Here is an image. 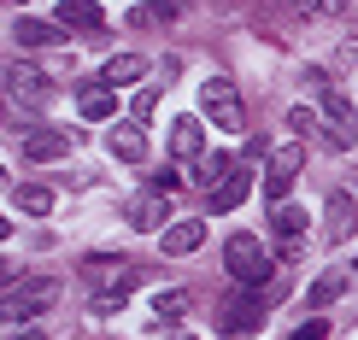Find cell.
I'll return each instance as SVG.
<instances>
[{"mask_svg": "<svg viewBox=\"0 0 358 340\" xmlns=\"http://www.w3.org/2000/svg\"><path fill=\"white\" fill-rule=\"evenodd\" d=\"M83 282H88V293H94V311H100V317H112L117 305L136 293L141 264H136V258H124V253H88V258H83Z\"/></svg>", "mask_w": 358, "mask_h": 340, "instance_id": "obj_1", "label": "cell"}, {"mask_svg": "<svg viewBox=\"0 0 358 340\" xmlns=\"http://www.w3.org/2000/svg\"><path fill=\"white\" fill-rule=\"evenodd\" d=\"M59 300V282L53 276H18V282H6V293H0V323H29V317H41L48 305Z\"/></svg>", "mask_w": 358, "mask_h": 340, "instance_id": "obj_2", "label": "cell"}, {"mask_svg": "<svg viewBox=\"0 0 358 340\" xmlns=\"http://www.w3.org/2000/svg\"><path fill=\"white\" fill-rule=\"evenodd\" d=\"M217 329L229 334V340H241V334H259V329H264V293H259V288H241V293H229V300L217 305Z\"/></svg>", "mask_w": 358, "mask_h": 340, "instance_id": "obj_3", "label": "cell"}, {"mask_svg": "<svg viewBox=\"0 0 358 340\" xmlns=\"http://www.w3.org/2000/svg\"><path fill=\"white\" fill-rule=\"evenodd\" d=\"M223 264H229V276H235L241 288L271 282V258H264V246L252 241V235H229V246H223Z\"/></svg>", "mask_w": 358, "mask_h": 340, "instance_id": "obj_4", "label": "cell"}, {"mask_svg": "<svg viewBox=\"0 0 358 340\" xmlns=\"http://www.w3.org/2000/svg\"><path fill=\"white\" fill-rule=\"evenodd\" d=\"M200 112L212 117L217 129H229V135L247 124V106H241V94H235V82H223V77H212V82L200 88Z\"/></svg>", "mask_w": 358, "mask_h": 340, "instance_id": "obj_5", "label": "cell"}, {"mask_svg": "<svg viewBox=\"0 0 358 340\" xmlns=\"http://www.w3.org/2000/svg\"><path fill=\"white\" fill-rule=\"evenodd\" d=\"M317 117H323V135H329V147L335 153H347V147H358V112L347 106V94H323L317 100Z\"/></svg>", "mask_w": 358, "mask_h": 340, "instance_id": "obj_6", "label": "cell"}, {"mask_svg": "<svg viewBox=\"0 0 358 340\" xmlns=\"http://www.w3.org/2000/svg\"><path fill=\"white\" fill-rule=\"evenodd\" d=\"M306 165V147L300 141H282L276 153H271V176H264V194H271V205H282V194H288V182L300 176Z\"/></svg>", "mask_w": 358, "mask_h": 340, "instance_id": "obj_7", "label": "cell"}, {"mask_svg": "<svg viewBox=\"0 0 358 340\" xmlns=\"http://www.w3.org/2000/svg\"><path fill=\"white\" fill-rule=\"evenodd\" d=\"M323 229H329V241H352L358 229V200L347 188H329V200H323Z\"/></svg>", "mask_w": 358, "mask_h": 340, "instance_id": "obj_8", "label": "cell"}, {"mask_svg": "<svg viewBox=\"0 0 358 340\" xmlns=\"http://www.w3.org/2000/svg\"><path fill=\"white\" fill-rule=\"evenodd\" d=\"M6 88H12V106H48V94H53V82L41 77L36 65H12Z\"/></svg>", "mask_w": 358, "mask_h": 340, "instance_id": "obj_9", "label": "cell"}, {"mask_svg": "<svg viewBox=\"0 0 358 340\" xmlns=\"http://www.w3.org/2000/svg\"><path fill=\"white\" fill-rule=\"evenodd\" d=\"M18 153L29 158V165H53V158L71 153V141H65V129H24V135H18Z\"/></svg>", "mask_w": 358, "mask_h": 340, "instance_id": "obj_10", "label": "cell"}, {"mask_svg": "<svg viewBox=\"0 0 358 340\" xmlns=\"http://www.w3.org/2000/svg\"><path fill=\"white\" fill-rule=\"evenodd\" d=\"M247 194H252V165L241 158V165H235V170L212 188V194H206V212H235V205H241Z\"/></svg>", "mask_w": 358, "mask_h": 340, "instance_id": "obj_11", "label": "cell"}, {"mask_svg": "<svg viewBox=\"0 0 358 340\" xmlns=\"http://www.w3.org/2000/svg\"><path fill=\"white\" fill-rule=\"evenodd\" d=\"M200 241H206V223H200V217H182V223H165V235H159L165 258H182V253H194Z\"/></svg>", "mask_w": 358, "mask_h": 340, "instance_id": "obj_12", "label": "cell"}, {"mask_svg": "<svg viewBox=\"0 0 358 340\" xmlns=\"http://www.w3.org/2000/svg\"><path fill=\"white\" fill-rule=\"evenodd\" d=\"M18 47H65V24H41V18H18L12 24Z\"/></svg>", "mask_w": 358, "mask_h": 340, "instance_id": "obj_13", "label": "cell"}, {"mask_svg": "<svg viewBox=\"0 0 358 340\" xmlns=\"http://www.w3.org/2000/svg\"><path fill=\"white\" fill-rule=\"evenodd\" d=\"M59 24L65 29H106V12H100V0H59Z\"/></svg>", "mask_w": 358, "mask_h": 340, "instance_id": "obj_14", "label": "cell"}, {"mask_svg": "<svg viewBox=\"0 0 358 340\" xmlns=\"http://www.w3.org/2000/svg\"><path fill=\"white\" fill-rule=\"evenodd\" d=\"M200 147H206V124L200 117H176L171 124V153L176 158H200Z\"/></svg>", "mask_w": 358, "mask_h": 340, "instance_id": "obj_15", "label": "cell"}, {"mask_svg": "<svg viewBox=\"0 0 358 340\" xmlns=\"http://www.w3.org/2000/svg\"><path fill=\"white\" fill-rule=\"evenodd\" d=\"M112 153L124 158V165H141L147 158V124H117L112 129Z\"/></svg>", "mask_w": 358, "mask_h": 340, "instance_id": "obj_16", "label": "cell"}, {"mask_svg": "<svg viewBox=\"0 0 358 340\" xmlns=\"http://www.w3.org/2000/svg\"><path fill=\"white\" fill-rule=\"evenodd\" d=\"M77 106H83V117H88V124H106V117L117 112V100H112V88L106 82H83V100H77Z\"/></svg>", "mask_w": 358, "mask_h": 340, "instance_id": "obj_17", "label": "cell"}, {"mask_svg": "<svg viewBox=\"0 0 358 340\" xmlns=\"http://www.w3.org/2000/svg\"><path fill=\"white\" fill-rule=\"evenodd\" d=\"M141 71H147V59H141V53H117V59H106L100 82H106V88H124V82H141Z\"/></svg>", "mask_w": 358, "mask_h": 340, "instance_id": "obj_18", "label": "cell"}, {"mask_svg": "<svg viewBox=\"0 0 358 340\" xmlns=\"http://www.w3.org/2000/svg\"><path fill=\"white\" fill-rule=\"evenodd\" d=\"M12 205H18V212H29V217H48V212H53V188L18 182V188H12Z\"/></svg>", "mask_w": 358, "mask_h": 340, "instance_id": "obj_19", "label": "cell"}, {"mask_svg": "<svg viewBox=\"0 0 358 340\" xmlns=\"http://www.w3.org/2000/svg\"><path fill=\"white\" fill-rule=\"evenodd\" d=\"M129 223H136V229H159V223H165V194L136 200V205H129Z\"/></svg>", "mask_w": 358, "mask_h": 340, "instance_id": "obj_20", "label": "cell"}, {"mask_svg": "<svg viewBox=\"0 0 358 340\" xmlns=\"http://www.w3.org/2000/svg\"><path fill=\"white\" fill-rule=\"evenodd\" d=\"M341 293H347V276H341V270H329V276H317V282H311V293H306V300H311V305H335Z\"/></svg>", "mask_w": 358, "mask_h": 340, "instance_id": "obj_21", "label": "cell"}, {"mask_svg": "<svg viewBox=\"0 0 358 340\" xmlns=\"http://www.w3.org/2000/svg\"><path fill=\"white\" fill-rule=\"evenodd\" d=\"M271 229H276V235H300V229H306V212L282 200V205H271Z\"/></svg>", "mask_w": 358, "mask_h": 340, "instance_id": "obj_22", "label": "cell"}, {"mask_svg": "<svg viewBox=\"0 0 358 340\" xmlns=\"http://www.w3.org/2000/svg\"><path fill=\"white\" fill-rule=\"evenodd\" d=\"M188 311V293H176V288H165V293H153V317H182Z\"/></svg>", "mask_w": 358, "mask_h": 340, "instance_id": "obj_23", "label": "cell"}, {"mask_svg": "<svg viewBox=\"0 0 358 340\" xmlns=\"http://www.w3.org/2000/svg\"><path fill=\"white\" fill-rule=\"evenodd\" d=\"M153 112H159V94H153V88H136V94H129V117H136V124H147Z\"/></svg>", "mask_w": 358, "mask_h": 340, "instance_id": "obj_24", "label": "cell"}, {"mask_svg": "<svg viewBox=\"0 0 358 340\" xmlns=\"http://www.w3.org/2000/svg\"><path fill=\"white\" fill-rule=\"evenodd\" d=\"M294 340H329V323L311 317V323H300V329H294Z\"/></svg>", "mask_w": 358, "mask_h": 340, "instance_id": "obj_25", "label": "cell"}, {"mask_svg": "<svg viewBox=\"0 0 358 340\" xmlns=\"http://www.w3.org/2000/svg\"><path fill=\"white\" fill-rule=\"evenodd\" d=\"M6 340H48V329H12Z\"/></svg>", "mask_w": 358, "mask_h": 340, "instance_id": "obj_26", "label": "cell"}, {"mask_svg": "<svg viewBox=\"0 0 358 340\" xmlns=\"http://www.w3.org/2000/svg\"><path fill=\"white\" fill-rule=\"evenodd\" d=\"M323 6L335 12V0H300V12H323Z\"/></svg>", "mask_w": 358, "mask_h": 340, "instance_id": "obj_27", "label": "cell"}]
</instances>
